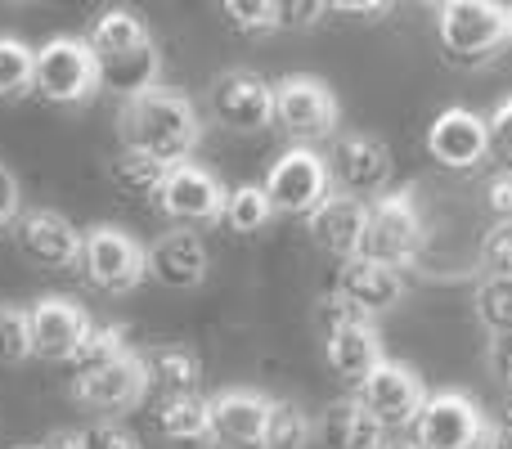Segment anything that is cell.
Masks as SVG:
<instances>
[{"mask_svg":"<svg viewBox=\"0 0 512 449\" xmlns=\"http://www.w3.org/2000/svg\"><path fill=\"white\" fill-rule=\"evenodd\" d=\"M117 135H122V149H140L167 167H180L203 140V122L185 95L158 86L117 108Z\"/></svg>","mask_w":512,"mask_h":449,"instance_id":"6da1fadb","label":"cell"},{"mask_svg":"<svg viewBox=\"0 0 512 449\" xmlns=\"http://www.w3.org/2000/svg\"><path fill=\"white\" fill-rule=\"evenodd\" d=\"M445 59L459 68H481L512 41V5L495 0H450L436 9Z\"/></svg>","mask_w":512,"mask_h":449,"instance_id":"7a4b0ae2","label":"cell"},{"mask_svg":"<svg viewBox=\"0 0 512 449\" xmlns=\"http://www.w3.org/2000/svg\"><path fill=\"white\" fill-rule=\"evenodd\" d=\"M32 90L50 104H86L99 90V59L81 36H54L36 50Z\"/></svg>","mask_w":512,"mask_h":449,"instance_id":"3957f363","label":"cell"},{"mask_svg":"<svg viewBox=\"0 0 512 449\" xmlns=\"http://www.w3.org/2000/svg\"><path fill=\"white\" fill-rule=\"evenodd\" d=\"M81 265H86V279L99 292L122 297V292L140 288L149 279V247L117 225H95L86 234V247H81Z\"/></svg>","mask_w":512,"mask_h":449,"instance_id":"277c9868","label":"cell"},{"mask_svg":"<svg viewBox=\"0 0 512 449\" xmlns=\"http://www.w3.org/2000/svg\"><path fill=\"white\" fill-rule=\"evenodd\" d=\"M423 252V221L409 194H382L369 207V229H364L360 256L387 265V270H405L414 256Z\"/></svg>","mask_w":512,"mask_h":449,"instance_id":"5b68a950","label":"cell"},{"mask_svg":"<svg viewBox=\"0 0 512 449\" xmlns=\"http://www.w3.org/2000/svg\"><path fill=\"white\" fill-rule=\"evenodd\" d=\"M274 122L297 140V149H306L337 131V95L319 77H283L274 86Z\"/></svg>","mask_w":512,"mask_h":449,"instance_id":"8992f818","label":"cell"},{"mask_svg":"<svg viewBox=\"0 0 512 449\" xmlns=\"http://www.w3.org/2000/svg\"><path fill=\"white\" fill-rule=\"evenodd\" d=\"M265 198L274 212L283 216H310L328 194H333V176H328V158L315 149H288L265 176Z\"/></svg>","mask_w":512,"mask_h":449,"instance_id":"52a82bcc","label":"cell"},{"mask_svg":"<svg viewBox=\"0 0 512 449\" xmlns=\"http://www.w3.org/2000/svg\"><path fill=\"white\" fill-rule=\"evenodd\" d=\"M490 441L486 414L477 400L459 396V391H436L427 396L423 414L414 423V445L418 449H481Z\"/></svg>","mask_w":512,"mask_h":449,"instance_id":"ba28073f","label":"cell"},{"mask_svg":"<svg viewBox=\"0 0 512 449\" xmlns=\"http://www.w3.org/2000/svg\"><path fill=\"white\" fill-rule=\"evenodd\" d=\"M14 243L36 270H72V265H81L86 234L54 207H32V212H18Z\"/></svg>","mask_w":512,"mask_h":449,"instance_id":"9c48e42d","label":"cell"},{"mask_svg":"<svg viewBox=\"0 0 512 449\" xmlns=\"http://www.w3.org/2000/svg\"><path fill=\"white\" fill-rule=\"evenodd\" d=\"M355 400H360V405L382 423V432H387V427H414L418 423V414H423V405H427V391L409 364L382 360L378 369L355 387Z\"/></svg>","mask_w":512,"mask_h":449,"instance_id":"30bf717a","label":"cell"},{"mask_svg":"<svg viewBox=\"0 0 512 449\" xmlns=\"http://www.w3.org/2000/svg\"><path fill=\"white\" fill-rule=\"evenodd\" d=\"M149 396V373H144L140 351H131L126 360L108 364L95 373H72V400L95 414L113 418V414H131L140 400Z\"/></svg>","mask_w":512,"mask_h":449,"instance_id":"8fae6325","label":"cell"},{"mask_svg":"<svg viewBox=\"0 0 512 449\" xmlns=\"http://www.w3.org/2000/svg\"><path fill=\"white\" fill-rule=\"evenodd\" d=\"M225 198H230V189L212 171L198 167V162H180V167H171L167 185L158 189L153 203L162 207V216H171L180 225H207L225 216Z\"/></svg>","mask_w":512,"mask_h":449,"instance_id":"7c38bea8","label":"cell"},{"mask_svg":"<svg viewBox=\"0 0 512 449\" xmlns=\"http://www.w3.org/2000/svg\"><path fill=\"white\" fill-rule=\"evenodd\" d=\"M212 117L230 131H265L274 122V86L265 77H256L248 68H234L221 72L212 81Z\"/></svg>","mask_w":512,"mask_h":449,"instance_id":"4fadbf2b","label":"cell"},{"mask_svg":"<svg viewBox=\"0 0 512 449\" xmlns=\"http://www.w3.org/2000/svg\"><path fill=\"white\" fill-rule=\"evenodd\" d=\"M95 319L68 297H41L36 306H27V328H32V355L50 364H72L77 346L86 342Z\"/></svg>","mask_w":512,"mask_h":449,"instance_id":"5bb4252c","label":"cell"},{"mask_svg":"<svg viewBox=\"0 0 512 449\" xmlns=\"http://www.w3.org/2000/svg\"><path fill=\"white\" fill-rule=\"evenodd\" d=\"M328 176L342 185V194H378L391 180V149L378 135H342L328 153Z\"/></svg>","mask_w":512,"mask_h":449,"instance_id":"9a60e30c","label":"cell"},{"mask_svg":"<svg viewBox=\"0 0 512 449\" xmlns=\"http://www.w3.org/2000/svg\"><path fill=\"white\" fill-rule=\"evenodd\" d=\"M333 292L360 319H373V315H387V310L405 297V279H400V270H387V265L369 261V256H351V261H342V270H337Z\"/></svg>","mask_w":512,"mask_h":449,"instance_id":"2e32d148","label":"cell"},{"mask_svg":"<svg viewBox=\"0 0 512 449\" xmlns=\"http://www.w3.org/2000/svg\"><path fill=\"white\" fill-rule=\"evenodd\" d=\"M207 409H212V441L221 449H261L265 414H270V400L261 391L230 387L207 400Z\"/></svg>","mask_w":512,"mask_h":449,"instance_id":"e0dca14e","label":"cell"},{"mask_svg":"<svg viewBox=\"0 0 512 449\" xmlns=\"http://www.w3.org/2000/svg\"><path fill=\"white\" fill-rule=\"evenodd\" d=\"M427 153L450 171H472L490 153L486 117H477L472 108H445L427 131Z\"/></svg>","mask_w":512,"mask_h":449,"instance_id":"ac0fdd59","label":"cell"},{"mask_svg":"<svg viewBox=\"0 0 512 449\" xmlns=\"http://www.w3.org/2000/svg\"><path fill=\"white\" fill-rule=\"evenodd\" d=\"M306 221H310V238H315L328 256L351 261V256H360V247H364L369 207H364L360 198H351V194H328L324 203L306 216Z\"/></svg>","mask_w":512,"mask_h":449,"instance_id":"d6986e66","label":"cell"},{"mask_svg":"<svg viewBox=\"0 0 512 449\" xmlns=\"http://www.w3.org/2000/svg\"><path fill=\"white\" fill-rule=\"evenodd\" d=\"M149 279L162 288H198L207 279V247L194 229H171L149 247Z\"/></svg>","mask_w":512,"mask_h":449,"instance_id":"ffe728a7","label":"cell"},{"mask_svg":"<svg viewBox=\"0 0 512 449\" xmlns=\"http://www.w3.org/2000/svg\"><path fill=\"white\" fill-rule=\"evenodd\" d=\"M324 360H328V369H333L337 378H346V382L360 387V382L369 378L382 360H387V355H382V342H378V333H373L369 319H346V324L328 328Z\"/></svg>","mask_w":512,"mask_h":449,"instance_id":"44dd1931","label":"cell"},{"mask_svg":"<svg viewBox=\"0 0 512 449\" xmlns=\"http://www.w3.org/2000/svg\"><path fill=\"white\" fill-rule=\"evenodd\" d=\"M319 436H324L328 449H387L382 423L355 396H342L324 409V418H319Z\"/></svg>","mask_w":512,"mask_h":449,"instance_id":"7402d4cb","label":"cell"},{"mask_svg":"<svg viewBox=\"0 0 512 449\" xmlns=\"http://www.w3.org/2000/svg\"><path fill=\"white\" fill-rule=\"evenodd\" d=\"M153 427L162 432V441H171L176 449H207L212 441V409L203 396H171L158 400L153 409Z\"/></svg>","mask_w":512,"mask_h":449,"instance_id":"603a6c76","label":"cell"},{"mask_svg":"<svg viewBox=\"0 0 512 449\" xmlns=\"http://www.w3.org/2000/svg\"><path fill=\"white\" fill-rule=\"evenodd\" d=\"M140 360H144V373H149V391H158V400L198 396L203 360L189 346H149V351H140Z\"/></svg>","mask_w":512,"mask_h":449,"instance_id":"cb8c5ba5","label":"cell"},{"mask_svg":"<svg viewBox=\"0 0 512 449\" xmlns=\"http://www.w3.org/2000/svg\"><path fill=\"white\" fill-rule=\"evenodd\" d=\"M86 45L95 50L99 63H113V59H131V54L149 50L153 36L135 9H104V14L95 18V27H90Z\"/></svg>","mask_w":512,"mask_h":449,"instance_id":"d4e9b609","label":"cell"},{"mask_svg":"<svg viewBox=\"0 0 512 449\" xmlns=\"http://www.w3.org/2000/svg\"><path fill=\"white\" fill-rule=\"evenodd\" d=\"M108 176H113V185L131 198H158V189L167 185L171 167L158 158H149V153H140V149H122L113 162H108Z\"/></svg>","mask_w":512,"mask_h":449,"instance_id":"484cf974","label":"cell"},{"mask_svg":"<svg viewBox=\"0 0 512 449\" xmlns=\"http://www.w3.org/2000/svg\"><path fill=\"white\" fill-rule=\"evenodd\" d=\"M126 355H131V342H126V328L122 324H90L86 342H81L77 355H72V373L108 369V364L126 360Z\"/></svg>","mask_w":512,"mask_h":449,"instance_id":"4316f807","label":"cell"},{"mask_svg":"<svg viewBox=\"0 0 512 449\" xmlns=\"http://www.w3.org/2000/svg\"><path fill=\"white\" fill-rule=\"evenodd\" d=\"M310 418L301 405L292 400H270V414H265V441L261 449H306L310 445Z\"/></svg>","mask_w":512,"mask_h":449,"instance_id":"83f0119b","label":"cell"},{"mask_svg":"<svg viewBox=\"0 0 512 449\" xmlns=\"http://www.w3.org/2000/svg\"><path fill=\"white\" fill-rule=\"evenodd\" d=\"M274 216L270 198H265L261 185H239L230 189V198H225V216L221 221L234 229V234H256V229H265Z\"/></svg>","mask_w":512,"mask_h":449,"instance_id":"f1b7e54d","label":"cell"},{"mask_svg":"<svg viewBox=\"0 0 512 449\" xmlns=\"http://www.w3.org/2000/svg\"><path fill=\"white\" fill-rule=\"evenodd\" d=\"M36 77V50L18 36H0V99L27 95Z\"/></svg>","mask_w":512,"mask_h":449,"instance_id":"f546056e","label":"cell"},{"mask_svg":"<svg viewBox=\"0 0 512 449\" xmlns=\"http://www.w3.org/2000/svg\"><path fill=\"white\" fill-rule=\"evenodd\" d=\"M472 306H477V319L486 324L490 337L512 333V279H495V274H486V279L477 283Z\"/></svg>","mask_w":512,"mask_h":449,"instance_id":"4dcf8cb0","label":"cell"},{"mask_svg":"<svg viewBox=\"0 0 512 449\" xmlns=\"http://www.w3.org/2000/svg\"><path fill=\"white\" fill-rule=\"evenodd\" d=\"M32 355V328L23 306H0V364H23Z\"/></svg>","mask_w":512,"mask_h":449,"instance_id":"1f68e13d","label":"cell"},{"mask_svg":"<svg viewBox=\"0 0 512 449\" xmlns=\"http://www.w3.org/2000/svg\"><path fill=\"white\" fill-rule=\"evenodd\" d=\"M221 14L230 18V27H239V32H274L279 27V0H225Z\"/></svg>","mask_w":512,"mask_h":449,"instance_id":"d6a6232c","label":"cell"},{"mask_svg":"<svg viewBox=\"0 0 512 449\" xmlns=\"http://www.w3.org/2000/svg\"><path fill=\"white\" fill-rule=\"evenodd\" d=\"M477 261L486 265V274H495V279H512V221H495L481 234Z\"/></svg>","mask_w":512,"mask_h":449,"instance_id":"836d02e7","label":"cell"},{"mask_svg":"<svg viewBox=\"0 0 512 449\" xmlns=\"http://www.w3.org/2000/svg\"><path fill=\"white\" fill-rule=\"evenodd\" d=\"M486 135H490V153L504 162V171H512V99L495 108V117L486 122Z\"/></svg>","mask_w":512,"mask_h":449,"instance_id":"e575fe53","label":"cell"},{"mask_svg":"<svg viewBox=\"0 0 512 449\" xmlns=\"http://www.w3.org/2000/svg\"><path fill=\"white\" fill-rule=\"evenodd\" d=\"M86 449H144L140 436L126 432L122 423H95L86 432Z\"/></svg>","mask_w":512,"mask_h":449,"instance_id":"d590c367","label":"cell"},{"mask_svg":"<svg viewBox=\"0 0 512 449\" xmlns=\"http://www.w3.org/2000/svg\"><path fill=\"white\" fill-rule=\"evenodd\" d=\"M328 14L319 0H279V27H315Z\"/></svg>","mask_w":512,"mask_h":449,"instance_id":"8d00e7d4","label":"cell"},{"mask_svg":"<svg viewBox=\"0 0 512 449\" xmlns=\"http://www.w3.org/2000/svg\"><path fill=\"white\" fill-rule=\"evenodd\" d=\"M486 207L499 216V221H512V171L499 167L495 176L486 180Z\"/></svg>","mask_w":512,"mask_h":449,"instance_id":"74e56055","label":"cell"},{"mask_svg":"<svg viewBox=\"0 0 512 449\" xmlns=\"http://www.w3.org/2000/svg\"><path fill=\"white\" fill-rule=\"evenodd\" d=\"M486 364H490V378H495L499 387H508V391H512V333H504V337H490Z\"/></svg>","mask_w":512,"mask_h":449,"instance_id":"f35d334b","label":"cell"},{"mask_svg":"<svg viewBox=\"0 0 512 449\" xmlns=\"http://www.w3.org/2000/svg\"><path fill=\"white\" fill-rule=\"evenodd\" d=\"M18 198H23V189H18V176L9 167H0V229H9L18 221Z\"/></svg>","mask_w":512,"mask_h":449,"instance_id":"ab89813d","label":"cell"},{"mask_svg":"<svg viewBox=\"0 0 512 449\" xmlns=\"http://www.w3.org/2000/svg\"><path fill=\"white\" fill-rule=\"evenodd\" d=\"M41 449H86V432H72V427H59V432L45 436Z\"/></svg>","mask_w":512,"mask_h":449,"instance_id":"60d3db41","label":"cell"},{"mask_svg":"<svg viewBox=\"0 0 512 449\" xmlns=\"http://www.w3.org/2000/svg\"><path fill=\"white\" fill-rule=\"evenodd\" d=\"M490 449H512V405L504 409V418H499L495 432H490Z\"/></svg>","mask_w":512,"mask_h":449,"instance_id":"b9f144b4","label":"cell"},{"mask_svg":"<svg viewBox=\"0 0 512 449\" xmlns=\"http://www.w3.org/2000/svg\"><path fill=\"white\" fill-rule=\"evenodd\" d=\"M387 449H418V445H414V441H409V445H387Z\"/></svg>","mask_w":512,"mask_h":449,"instance_id":"7bdbcfd3","label":"cell"},{"mask_svg":"<svg viewBox=\"0 0 512 449\" xmlns=\"http://www.w3.org/2000/svg\"><path fill=\"white\" fill-rule=\"evenodd\" d=\"M36 449H41V445H36Z\"/></svg>","mask_w":512,"mask_h":449,"instance_id":"ee69618b","label":"cell"}]
</instances>
